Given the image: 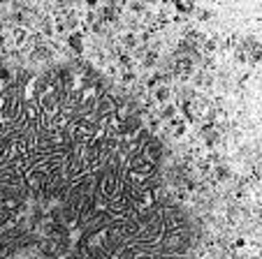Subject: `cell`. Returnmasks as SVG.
<instances>
[{
    "label": "cell",
    "mask_w": 262,
    "mask_h": 259,
    "mask_svg": "<svg viewBox=\"0 0 262 259\" xmlns=\"http://www.w3.org/2000/svg\"><path fill=\"white\" fill-rule=\"evenodd\" d=\"M119 183H116V176L114 174H107L104 176V181H102V195L104 197H114V195H119Z\"/></svg>",
    "instance_id": "3957f363"
},
{
    "label": "cell",
    "mask_w": 262,
    "mask_h": 259,
    "mask_svg": "<svg viewBox=\"0 0 262 259\" xmlns=\"http://www.w3.org/2000/svg\"><path fill=\"white\" fill-rule=\"evenodd\" d=\"M139 155L146 162H154L156 164V162L160 160V155H163V146H160L158 139H148V142L142 144V153H139Z\"/></svg>",
    "instance_id": "6da1fadb"
},
{
    "label": "cell",
    "mask_w": 262,
    "mask_h": 259,
    "mask_svg": "<svg viewBox=\"0 0 262 259\" xmlns=\"http://www.w3.org/2000/svg\"><path fill=\"white\" fill-rule=\"evenodd\" d=\"M165 123H167V130L172 132L174 139L183 137V134L188 132V121H186L183 116H179V113H177V116H172L169 121H165Z\"/></svg>",
    "instance_id": "7a4b0ae2"
}]
</instances>
